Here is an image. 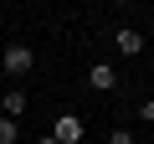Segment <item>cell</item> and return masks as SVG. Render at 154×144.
I'll return each mask as SVG.
<instances>
[{"mask_svg": "<svg viewBox=\"0 0 154 144\" xmlns=\"http://www.w3.org/2000/svg\"><path fill=\"white\" fill-rule=\"evenodd\" d=\"M0 144H16V118L0 113Z\"/></svg>", "mask_w": 154, "mask_h": 144, "instance_id": "6", "label": "cell"}, {"mask_svg": "<svg viewBox=\"0 0 154 144\" xmlns=\"http://www.w3.org/2000/svg\"><path fill=\"white\" fill-rule=\"evenodd\" d=\"M51 134L62 139V144H82V118H77V113H57V124H51Z\"/></svg>", "mask_w": 154, "mask_h": 144, "instance_id": "3", "label": "cell"}, {"mask_svg": "<svg viewBox=\"0 0 154 144\" xmlns=\"http://www.w3.org/2000/svg\"><path fill=\"white\" fill-rule=\"evenodd\" d=\"M108 144H134V134L128 129H108Z\"/></svg>", "mask_w": 154, "mask_h": 144, "instance_id": "7", "label": "cell"}, {"mask_svg": "<svg viewBox=\"0 0 154 144\" xmlns=\"http://www.w3.org/2000/svg\"><path fill=\"white\" fill-rule=\"evenodd\" d=\"M113 46H118V57H139L144 52V31L139 26H118L113 31Z\"/></svg>", "mask_w": 154, "mask_h": 144, "instance_id": "4", "label": "cell"}, {"mask_svg": "<svg viewBox=\"0 0 154 144\" xmlns=\"http://www.w3.org/2000/svg\"><path fill=\"white\" fill-rule=\"evenodd\" d=\"M88 88H93V93H113V88H118V67H113V62H93V67H88Z\"/></svg>", "mask_w": 154, "mask_h": 144, "instance_id": "2", "label": "cell"}, {"mask_svg": "<svg viewBox=\"0 0 154 144\" xmlns=\"http://www.w3.org/2000/svg\"><path fill=\"white\" fill-rule=\"evenodd\" d=\"M26 108H31L26 88H11V93H0V113H5V118H26Z\"/></svg>", "mask_w": 154, "mask_h": 144, "instance_id": "5", "label": "cell"}, {"mask_svg": "<svg viewBox=\"0 0 154 144\" xmlns=\"http://www.w3.org/2000/svg\"><path fill=\"white\" fill-rule=\"evenodd\" d=\"M139 118H144V124H154V98H149V103H139Z\"/></svg>", "mask_w": 154, "mask_h": 144, "instance_id": "8", "label": "cell"}, {"mask_svg": "<svg viewBox=\"0 0 154 144\" xmlns=\"http://www.w3.org/2000/svg\"><path fill=\"white\" fill-rule=\"evenodd\" d=\"M0 72H5L11 83H26L31 72H36V52H31L26 41H11L5 52H0Z\"/></svg>", "mask_w": 154, "mask_h": 144, "instance_id": "1", "label": "cell"}, {"mask_svg": "<svg viewBox=\"0 0 154 144\" xmlns=\"http://www.w3.org/2000/svg\"><path fill=\"white\" fill-rule=\"evenodd\" d=\"M36 144H62V139H57V134H46V139H36Z\"/></svg>", "mask_w": 154, "mask_h": 144, "instance_id": "9", "label": "cell"}]
</instances>
